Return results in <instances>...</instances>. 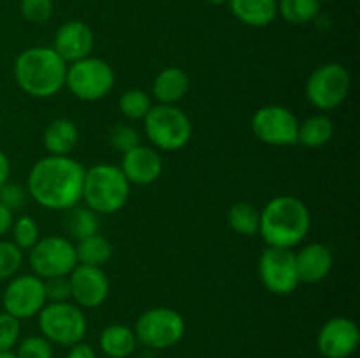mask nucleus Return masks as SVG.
Segmentation results:
<instances>
[{"instance_id":"f257e3e1","label":"nucleus","mask_w":360,"mask_h":358,"mask_svg":"<svg viewBox=\"0 0 360 358\" xmlns=\"http://www.w3.org/2000/svg\"><path fill=\"white\" fill-rule=\"evenodd\" d=\"M84 172L86 168L74 158L49 154L32 167L28 193L46 209L67 211L83 197Z\"/></svg>"},{"instance_id":"f03ea898","label":"nucleus","mask_w":360,"mask_h":358,"mask_svg":"<svg viewBox=\"0 0 360 358\" xmlns=\"http://www.w3.org/2000/svg\"><path fill=\"white\" fill-rule=\"evenodd\" d=\"M67 63L53 48L35 46L25 49L14 62V79L25 93L48 98L65 86Z\"/></svg>"},{"instance_id":"7ed1b4c3","label":"nucleus","mask_w":360,"mask_h":358,"mask_svg":"<svg viewBox=\"0 0 360 358\" xmlns=\"http://www.w3.org/2000/svg\"><path fill=\"white\" fill-rule=\"evenodd\" d=\"M311 216L297 197L280 195L269 200L260 213V228L264 241L274 248L292 249L308 235Z\"/></svg>"},{"instance_id":"20e7f679","label":"nucleus","mask_w":360,"mask_h":358,"mask_svg":"<svg viewBox=\"0 0 360 358\" xmlns=\"http://www.w3.org/2000/svg\"><path fill=\"white\" fill-rule=\"evenodd\" d=\"M130 195V183L118 165L98 164L84 172L83 197L86 207L97 214L118 213Z\"/></svg>"},{"instance_id":"39448f33","label":"nucleus","mask_w":360,"mask_h":358,"mask_svg":"<svg viewBox=\"0 0 360 358\" xmlns=\"http://www.w3.org/2000/svg\"><path fill=\"white\" fill-rule=\"evenodd\" d=\"M144 132L155 147L162 151H178L192 139V121L183 109L160 104L144 116Z\"/></svg>"},{"instance_id":"423d86ee","label":"nucleus","mask_w":360,"mask_h":358,"mask_svg":"<svg viewBox=\"0 0 360 358\" xmlns=\"http://www.w3.org/2000/svg\"><path fill=\"white\" fill-rule=\"evenodd\" d=\"M42 337L58 346H74L86 333V318L77 305L70 302H49L39 312Z\"/></svg>"},{"instance_id":"0eeeda50","label":"nucleus","mask_w":360,"mask_h":358,"mask_svg":"<svg viewBox=\"0 0 360 358\" xmlns=\"http://www.w3.org/2000/svg\"><path fill=\"white\" fill-rule=\"evenodd\" d=\"M185 319L171 307H153L139 316L136 323L137 343L151 350H167L176 346L185 336Z\"/></svg>"},{"instance_id":"6e6552de","label":"nucleus","mask_w":360,"mask_h":358,"mask_svg":"<svg viewBox=\"0 0 360 358\" xmlns=\"http://www.w3.org/2000/svg\"><path fill=\"white\" fill-rule=\"evenodd\" d=\"M65 84L81 100H101L115 86V72L104 60L86 56L67 67Z\"/></svg>"},{"instance_id":"1a4fd4ad","label":"nucleus","mask_w":360,"mask_h":358,"mask_svg":"<svg viewBox=\"0 0 360 358\" xmlns=\"http://www.w3.org/2000/svg\"><path fill=\"white\" fill-rule=\"evenodd\" d=\"M352 77L341 63H326L313 70L306 83L308 100L322 111H333L347 100Z\"/></svg>"},{"instance_id":"9d476101","label":"nucleus","mask_w":360,"mask_h":358,"mask_svg":"<svg viewBox=\"0 0 360 358\" xmlns=\"http://www.w3.org/2000/svg\"><path fill=\"white\" fill-rule=\"evenodd\" d=\"M76 265V246L60 235L39 239L30 249V267L41 279L69 276Z\"/></svg>"},{"instance_id":"9b49d317","label":"nucleus","mask_w":360,"mask_h":358,"mask_svg":"<svg viewBox=\"0 0 360 358\" xmlns=\"http://www.w3.org/2000/svg\"><path fill=\"white\" fill-rule=\"evenodd\" d=\"M252 130L257 139L269 146H290L297 142L299 121L283 105H264L253 114Z\"/></svg>"},{"instance_id":"f8f14e48","label":"nucleus","mask_w":360,"mask_h":358,"mask_svg":"<svg viewBox=\"0 0 360 358\" xmlns=\"http://www.w3.org/2000/svg\"><path fill=\"white\" fill-rule=\"evenodd\" d=\"M259 274L264 286L274 295H288L297 288L299 276L295 253L288 248L264 249L259 260Z\"/></svg>"},{"instance_id":"ddd939ff","label":"nucleus","mask_w":360,"mask_h":358,"mask_svg":"<svg viewBox=\"0 0 360 358\" xmlns=\"http://www.w3.org/2000/svg\"><path fill=\"white\" fill-rule=\"evenodd\" d=\"M2 304L6 312L18 319H27L39 314L46 305L44 279L32 274L14 277L4 291Z\"/></svg>"},{"instance_id":"4468645a","label":"nucleus","mask_w":360,"mask_h":358,"mask_svg":"<svg viewBox=\"0 0 360 358\" xmlns=\"http://www.w3.org/2000/svg\"><path fill=\"white\" fill-rule=\"evenodd\" d=\"M359 340L360 332L357 323L338 316V318L329 319L320 329L316 346L326 358H348L355 353Z\"/></svg>"},{"instance_id":"2eb2a0df","label":"nucleus","mask_w":360,"mask_h":358,"mask_svg":"<svg viewBox=\"0 0 360 358\" xmlns=\"http://www.w3.org/2000/svg\"><path fill=\"white\" fill-rule=\"evenodd\" d=\"M70 297L81 307H98L109 295V279L101 267L77 263L69 276Z\"/></svg>"},{"instance_id":"dca6fc26","label":"nucleus","mask_w":360,"mask_h":358,"mask_svg":"<svg viewBox=\"0 0 360 358\" xmlns=\"http://www.w3.org/2000/svg\"><path fill=\"white\" fill-rule=\"evenodd\" d=\"M122 172L130 185L146 186L157 181L164 171L162 157L155 147L139 144L134 150L123 153Z\"/></svg>"},{"instance_id":"f3484780","label":"nucleus","mask_w":360,"mask_h":358,"mask_svg":"<svg viewBox=\"0 0 360 358\" xmlns=\"http://www.w3.org/2000/svg\"><path fill=\"white\" fill-rule=\"evenodd\" d=\"M95 37L91 28L83 21H67L56 30L53 49L58 53L63 62H77L90 56Z\"/></svg>"},{"instance_id":"a211bd4d","label":"nucleus","mask_w":360,"mask_h":358,"mask_svg":"<svg viewBox=\"0 0 360 358\" xmlns=\"http://www.w3.org/2000/svg\"><path fill=\"white\" fill-rule=\"evenodd\" d=\"M333 251L326 244H308L295 255L299 283L315 284L326 279L333 269Z\"/></svg>"},{"instance_id":"6ab92c4d","label":"nucleus","mask_w":360,"mask_h":358,"mask_svg":"<svg viewBox=\"0 0 360 358\" xmlns=\"http://www.w3.org/2000/svg\"><path fill=\"white\" fill-rule=\"evenodd\" d=\"M231 13L248 27H267L278 14V0H227Z\"/></svg>"},{"instance_id":"aec40b11","label":"nucleus","mask_w":360,"mask_h":358,"mask_svg":"<svg viewBox=\"0 0 360 358\" xmlns=\"http://www.w3.org/2000/svg\"><path fill=\"white\" fill-rule=\"evenodd\" d=\"M190 90L188 74L178 67H167L153 81V95L160 104L174 105Z\"/></svg>"},{"instance_id":"412c9836","label":"nucleus","mask_w":360,"mask_h":358,"mask_svg":"<svg viewBox=\"0 0 360 358\" xmlns=\"http://www.w3.org/2000/svg\"><path fill=\"white\" fill-rule=\"evenodd\" d=\"M44 147L49 151V154L56 157H69L70 151L77 146L79 140V132H77L76 123L67 118L53 119L44 130Z\"/></svg>"},{"instance_id":"4be33fe9","label":"nucleus","mask_w":360,"mask_h":358,"mask_svg":"<svg viewBox=\"0 0 360 358\" xmlns=\"http://www.w3.org/2000/svg\"><path fill=\"white\" fill-rule=\"evenodd\" d=\"M101 350L109 358H129L136 351L137 337L127 325H109L101 333Z\"/></svg>"},{"instance_id":"5701e85b","label":"nucleus","mask_w":360,"mask_h":358,"mask_svg":"<svg viewBox=\"0 0 360 358\" xmlns=\"http://www.w3.org/2000/svg\"><path fill=\"white\" fill-rule=\"evenodd\" d=\"M334 123L329 116L315 114L306 119L304 123H299L297 142L306 147H322L333 139Z\"/></svg>"},{"instance_id":"b1692460","label":"nucleus","mask_w":360,"mask_h":358,"mask_svg":"<svg viewBox=\"0 0 360 358\" xmlns=\"http://www.w3.org/2000/svg\"><path fill=\"white\" fill-rule=\"evenodd\" d=\"M76 256L77 263H81V265L102 267L112 256V246L101 234L90 235V237L77 242Z\"/></svg>"},{"instance_id":"393cba45","label":"nucleus","mask_w":360,"mask_h":358,"mask_svg":"<svg viewBox=\"0 0 360 358\" xmlns=\"http://www.w3.org/2000/svg\"><path fill=\"white\" fill-rule=\"evenodd\" d=\"M69 214H67L65 227L69 230V234L72 235L77 241H83V239L90 237V235L98 234V214L94 213L90 207H70Z\"/></svg>"},{"instance_id":"a878e982","label":"nucleus","mask_w":360,"mask_h":358,"mask_svg":"<svg viewBox=\"0 0 360 358\" xmlns=\"http://www.w3.org/2000/svg\"><path fill=\"white\" fill-rule=\"evenodd\" d=\"M278 13L292 25H304L320 13V0H278Z\"/></svg>"},{"instance_id":"bb28decb","label":"nucleus","mask_w":360,"mask_h":358,"mask_svg":"<svg viewBox=\"0 0 360 358\" xmlns=\"http://www.w3.org/2000/svg\"><path fill=\"white\" fill-rule=\"evenodd\" d=\"M229 225L241 235H255L260 228V213L253 204L238 202L229 211Z\"/></svg>"},{"instance_id":"cd10ccee","label":"nucleus","mask_w":360,"mask_h":358,"mask_svg":"<svg viewBox=\"0 0 360 358\" xmlns=\"http://www.w3.org/2000/svg\"><path fill=\"white\" fill-rule=\"evenodd\" d=\"M150 95L143 90L132 88V90H127L120 97V111L129 119H144V116L150 112Z\"/></svg>"},{"instance_id":"c85d7f7f","label":"nucleus","mask_w":360,"mask_h":358,"mask_svg":"<svg viewBox=\"0 0 360 358\" xmlns=\"http://www.w3.org/2000/svg\"><path fill=\"white\" fill-rule=\"evenodd\" d=\"M14 244L20 249H32L39 241V227L32 216H20L13 221Z\"/></svg>"},{"instance_id":"c756f323","label":"nucleus","mask_w":360,"mask_h":358,"mask_svg":"<svg viewBox=\"0 0 360 358\" xmlns=\"http://www.w3.org/2000/svg\"><path fill=\"white\" fill-rule=\"evenodd\" d=\"M23 253L14 242L0 241V281L9 279L20 270Z\"/></svg>"},{"instance_id":"7c9ffc66","label":"nucleus","mask_w":360,"mask_h":358,"mask_svg":"<svg viewBox=\"0 0 360 358\" xmlns=\"http://www.w3.org/2000/svg\"><path fill=\"white\" fill-rule=\"evenodd\" d=\"M16 358H53V346L46 337H25L16 350Z\"/></svg>"},{"instance_id":"2f4dec72","label":"nucleus","mask_w":360,"mask_h":358,"mask_svg":"<svg viewBox=\"0 0 360 358\" xmlns=\"http://www.w3.org/2000/svg\"><path fill=\"white\" fill-rule=\"evenodd\" d=\"M21 16L30 23H46L53 16L51 0H21Z\"/></svg>"},{"instance_id":"473e14b6","label":"nucleus","mask_w":360,"mask_h":358,"mask_svg":"<svg viewBox=\"0 0 360 358\" xmlns=\"http://www.w3.org/2000/svg\"><path fill=\"white\" fill-rule=\"evenodd\" d=\"M109 140H111V146L115 147L116 151H122V153H127V151L134 150L141 144V135L136 128L129 125H116L115 128L109 133Z\"/></svg>"},{"instance_id":"72a5a7b5","label":"nucleus","mask_w":360,"mask_h":358,"mask_svg":"<svg viewBox=\"0 0 360 358\" xmlns=\"http://www.w3.org/2000/svg\"><path fill=\"white\" fill-rule=\"evenodd\" d=\"M20 319L9 312L0 314V351H11L20 339Z\"/></svg>"},{"instance_id":"f704fd0d","label":"nucleus","mask_w":360,"mask_h":358,"mask_svg":"<svg viewBox=\"0 0 360 358\" xmlns=\"http://www.w3.org/2000/svg\"><path fill=\"white\" fill-rule=\"evenodd\" d=\"M46 302H67L70 298L69 276H56L44 279Z\"/></svg>"},{"instance_id":"c9c22d12","label":"nucleus","mask_w":360,"mask_h":358,"mask_svg":"<svg viewBox=\"0 0 360 358\" xmlns=\"http://www.w3.org/2000/svg\"><path fill=\"white\" fill-rule=\"evenodd\" d=\"M27 200V192L23 186L14 185V183H6L0 188V204L6 206L9 211H18Z\"/></svg>"},{"instance_id":"e433bc0d","label":"nucleus","mask_w":360,"mask_h":358,"mask_svg":"<svg viewBox=\"0 0 360 358\" xmlns=\"http://www.w3.org/2000/svg\"><path fill=\"white\" fill-rule=\"evenodd\" d=\"M67 358H97V353H95L94 347H91L90 344L77 343L74 344V346H70Z\"/></svg>"},{"instance_id":"4c0bfd02","label":"nucleus","mask_w":360,"mask_h":358,"mask_svg":"<svg viewBox=\"0 0 360 358\" xmlns=\"http://www.w3.org/2000/svg\"><path fill=\"white\" fill-rule=\"evenodd\" d=\"M11 227H13V211H9L6 206L0 204V237L7 234Z\"/></svg>"},{"instance_id":"58836bf2","label":"nucleus","mask_w":360,"mask_h":358,"mask_svg":"<svg viewBox=\"0 0 360 358\" xmlns=\"http://www.w3.org/2000/svg\"><path fill=\"white\" fill-rule=\"evenodd\" d=\"M11 174V164H9V158L7 154L0 150V188L7 183Z\"/></svg>"},{"instance_id":"ea45409f","label":"nucleus","mask_w":360,"mask_h":358,"mask_svg":"<svg viewBox=\"0 0 360 358\" xmlns=\"http://www.w3.org/2000/svg\"><path fill=\"white\" fill-rule=\"evenodd\" d=\"M0 358H16L13 351H0Z\"/></svg>"},{"instance_id":"a19ab883","label":"nucleus","mask_w":360,"mask_h":358,"mask_svg":"<svg viewBox=\"0 0 360 358\" xmlns=\"http://www.w3.org/2000/svg\"><path fill=\"white\" fill-rule=\"evenodd\" d=\"M211 6H221V4H227V0H206Z\"/></svg>"},{"instance_id":"79ce46f5","label":"nucleus","mask_w":360,"mask_h":358,"mask_svg":"<svg viewBox=\"0 0 360 358\" xmlns=\"http://www.w3.org/2000/svg\"><path fill=\"white\" fill-rule=\"evenodd\" d=\"M320 2H322V0H320Z\"/></svg>"}]
</instances>
